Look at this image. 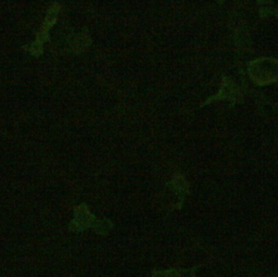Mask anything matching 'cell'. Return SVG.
Segmentation results:
<instances>
[{
    "instance_id": "obj_1",
    "label": "cell",
    "mask_w": 278,
    "mask_h": 277,
    "mask_svg": "<svg viewBox=\"0 0 278 277\" xmlns=\"http://www.w3.org/2000/svg\"><path fill=\"white\" fill-rule=\"evenodd\" d=\"M60 11V7L58 4H53L51 6V8L49 9L48 14L46 16V19H45L41 29L38 33V36L36 41L33 44V46L31 47V53L32 55H36L38 56L42 52V48H44V42L45 40L47 39V35L49 30L51 29V26L56 23L57 21V15Z\"/></svg>"
}]
</instances>
